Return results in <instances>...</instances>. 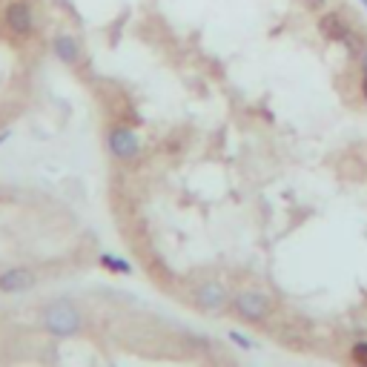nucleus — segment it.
I'll list each match as a JSON object with an SVG mask.
<instances>
[{
  "label": "nucleus",
  "mask_w": 367,
  "mask_h": 367,
  "mask_svg": "<svg viewBox=\"0 0 367 367\" xmlns=\"http://www.w3.org/2000/svg\"><path fill=\"white\" fill-rule=\"evenodd\" d=\"M43 322H46V327H49L52 333H57V336H69V333H75V330L81 327V316L75 313V307L66 305V302L52 305V307L43 313Z\"/></svg>",
  "instance_id": "obj_1"
},
{
  "label": "nucleus",
  "mask_w": 367,
  "mask_h": 367,
  "mask_svg": "<svg viewBox=\"0 0 367 367\" xmlns=\"http://www.w3.org/2000/svg\"><path fill=\"white\" fill-rule=\"evenodd\" d=\"M4 21H6L9 32H15V35H29L32 26H35L32 9H29L26 0H12V4L4 9Z\"/></svg>",
  "instance_id": "obj_2"
},
{
  "label": "nucleus",
  "mask_w": 367,
  "mask_h": 367,
  "mask_svg": "<svg viewBox=\"0 0 367 367\" xmlns=\"http://www.w3.org/2000/svg\"><path fill=\"white\" fill-rule=\"evenodd\" d=\"M236 310L247 319V322H261L270 313V299L264 292H241L236 299Z\"/></svg>",
  "instance_id": "obj_3"
},
{
  "label": "nucleus",
  "mask_w": 367,
  "mask_h": 367,
  "mask_svg": "<svg viewBox=\"0 0 367 367\" xmlns=\"http://www.w3.org/2000/svg\"><path fill=\"white\" fill-rule=\"evenodd\" d=\"M319 32H322V38L324 40H330V43H344V40H350V23L344 21V15H339V12H324L322 18H319Z\"/></svg>",
  "instance_id": "obj_4"
},
{
  "label": "nucleus",
  "mask_w": 367,
  "mask_h": 367,
  "mask_svg": "<svg viewBox=\"0 0 367 367\" xmlns=\"http://www.w3.org/2000/svg\"><path fill=\"white\" fill-rule=\"evenodd\" d=\"M109 150H112V155H115V158H121V161H132V158L138 155V138L132 135V129H126V126H115V129L109 132Z\"/></svg>",
  "instance_id": "obj_5"
},
{
  "label": "nucleus",
  "mask_w": 367,
  "mask_h": 367,
  "mask_svg": "<svg viewBox=\"0 0 367 367\" xmlns=\"http://www.w3.org/2000/svg\"><path fill=\"white\" fill-rule=\"evenodd\" d=\"M52 46H55V55L63 60V63H78V57H81V43L75 40V38H72V35H57L55 40H52Z\"/></svg>",
  "instance_id": "obj_6"
},
{
  "label": "nucleus",
  "mask_w": 367,
  "mask_h": 367,
  "mask_svg": "<svg viewBox=\"0 0 367 367\" xmlns=\"http://www.w3.org/2000/svg\"><path fill=\"white\" fill-rule=\"evenodd\" d=\"M32 284H35L32 270H6L0 275V290L4 292H18V290H26Z\"/></svg>",
  "instance_id": "obj_7"
},
{
  "label": "nucleus",
  "mask_w": 367,
  "mask_h": 367,
  "mask_svg": "<svg viewBox=\"0 0 367 367\" xmlns=\"http://www.w3.org/2000/svg\"><path fill=\"white\" fill-rule=\"evenodd\" d=\"M198 302L204 305V307H221L224 305V290L218 287V284H204L201 290H198Z\"/></svg>",
  "instance_id": "obj_8"
},
{
  "label": "nucleus",
  "mask_w": 367,
  "mask_h": 367,
  "mask_svg": "<svg viewBox=\"0 0 367 367\" xmlns=\"http://www.w3.org/2000/svg\"><path fill=\"white\" fill-rule=\"evenodd\" d=\"M350 353H353V361H356L358 367H367V341H356Z\"/></svg>",
  "instance_id": "obj_9"
},
{
  "label": "nucleus",
  "mask_w": 367,
  "mask_h": 367,
  "mask_svg": "<svg viewBox=\"0 0 367 367\" xmlns=\"http://www.w3.org/2000/svg\"><path fill=\"white\" fill-rule=\"evenodd\" d=\"M101 264H106L109 270H118V273H129V264L126 261H118V258H109V256H104Z\"/></svg>",
  "instance_id": "obj_10"
},
{
  "label": "nucleus",
  "mask_w": 367,
  "mask_h": 367,
  "mask_svg": "<svg viewBox=\"0 0 367 367\" xmlns=\"http://www.w3.org/2000/svg\"><path fill=\"white\" fill-rule=\"evenodd\" d=\"M299 4H302L305 9H310V12H322V9L327 6V0H299Z\"/></svg>",
  "instance_id": "obj_11"
},
{
  "label": "nucleus",
  "mask_w": 367,
  "mask_h": 367,
  "mask_svg": "<svg viewBox=\"0 0 367 367\" xmlns=\"http://www.w3.org/2000/svg\"><path fill=\"white\" fill-rule=\"evenodd\" d=\"M233 341H239V344H241V347H250V341H247V339H244V336H239V333H233Z\"/></svg>",
  "instance_id": "obj_12"
},
{
  "label": "nucleus",
  "mask_w": 367,
  "mask_h": 367,
  "mask_svg": "<svg viewBox=\"0 0 367 367\" xmlns=\"http://www.w3.org/2000/svg\"><path fill=\"white\" fill-rule=\"evenodd\" d=\"M361 95L367 98V72H364V78H361Z\"/></svg>",
  "instance_id": "obj_13"
},
{
  "label": "nucleus",
  "mask_w": 367,
  "mask_h": 367,
  "mask_svg": "<svg viewBox=\"0 0 367 367\" xmlns=\"http://www.w3.org/2000/svg\"><path fill=\"white\" fill-rule=\"evenodd\" d=\"M361 69L367 72V46H364V55H361Z\"/></svg>",
  "instance_id": "obj_14"
},
{
  "label": "nucleus",
  "mask_w": 367,
  "mask_h": 367,
  "mask_svg": "<svg viewBox=\"0 0 367 367\" xmlns=\"http://www.w3.org/2000/svg\"><path fill=\"white\" fill-rule=\"evenodd\" d=\"M361 4H364V6H367V0H361Z\"/></svg>",
  "instance_id": "obj_15"
}]
</instances>
